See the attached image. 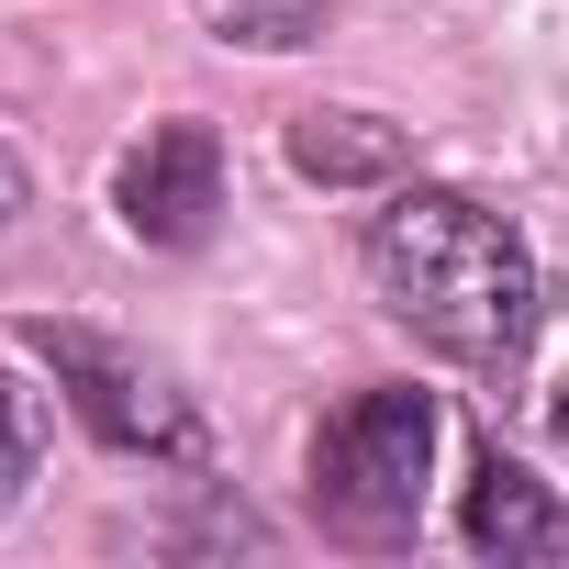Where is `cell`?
Here are the masks:
<instances>
[{
  "mask_svg": "<svg viewBox=\"0 0 569 569\" xmlns=\"http://www.w3.org/2000/svg\"><path fill=\"white\" fill-rule=\"evenodd\" d=\"M12 212H23V157L0 146V234H12Z\"/></svg>",
  "mask_w": 569,
  "mask_h": 569,
  "instance_id": "9c48e42d",
  "label": "cell"
},
{
  "mask_svg": "<svg viewBox=\"0 0 569 569\" xmlns=\"http://www.w3.org/2000/svg\"><path fill=\"white\" fill-rule=\"evenodd\" d=\"M425 480H436V391L413 380H369L325 436H313V513L336 536H413L425 525Z\"/></svg>",
  "mask_w": 569,
  "mask_h": 569,
  "instance_id": "7a4b0ae2",
  "label": "cell"
},
{
  "mask_svg": "<svg viewBox=\"0 0 569 569\" xmlns=\"http://www.w3.org/2000/svg\"><path fill=\"white\" fill-rule=\"evenodd\" d=\"M358 257H369L380 313L413 325V336H425L436 358H458V369H513V358L536 347V325H547V268H536V246H525L491 201H469V190H380Z\"/></svg>",
  "mask_w": 569,
  "mask_h": 569,
  "instance_id": "6da1fadb",
  "label": "cell"
},
{
  "mask_svg": "<svg viewBox=\"0 0 569 569\" xmlns=\"http://www.w3.org/2000/svg\"><path fill=\"white\" fill-rule=\"evenodd\" d=\"M547 436H558V458H569V391H558V402H547Z\"/></svg>",
  "mask_w": 569,
  "mask_h": 569,
  "instance_id": "30bf717a",
  "label": "cell"
},
{
  "mask_svg": "<svg viewBox=\"0 0 569 569\" xmlns=\"http://www.w3.org/2000/svg\"><path fill=\"white\" fill-rule=\"evenodd\" d=\"M291 168L313 190H391L402 179V134L380 112H302L291 123Z\"/></svg>",
  "mask_w": 569,
  "mask_h": 569,
  "instance_id": "8992f818",
  "label": "cell"
},
{
  "mask_svg": "<svg viewBox=\"0 0 569 569\" xmlns=\"http://www.w3.org/2000/svg\"><path fill=\"white\" fill-rule=\"evenodd\" d=\"M458 536L480 547V558H569V502L536 480V469H513L502 447L469 469V502H458Z\"/></svg>",
  "mask_w": 569,
  "mask_h": 569,
  "instance_id": "5b68a950",
  "label": "cell"
},
{
  "mask_svg": "<svg viewBox=\"0 0 569 569\" xmlns=\"http://www.w3.org/2000/svg\"><path fill=\"white\" fill-rule=\"evenodd\" d=\"M34 447H46V425H34V391H12V380H0V513L23 502V480H34Z\"/></svg>",
  "mask_w": 569,
  "mask_h": 569,
  "instance_id": "ba28073f",
  "label": "cell"
},
{
  "mask_svg": "<svg viewBox=\"0 0 569 569\" xmlns=\"http://www.w3.org/2000/svg\"><path fill=\"white\" fill-rule=\"evenodd\" d=\"M112 212H123L134 246L190 257V246L212 234V212H223V146H212V123H157V134L112 168Z\"/></svg>",
  "mask_w": 569,
  "mask_h": 569,
  "instance_id": "277c9868",
  "label": "cell"
},
{
  "mask_svg": "<svg viewBox=\"0 0 569 569\" xmlns=\"http://www.w3.org/2000/svg\"><path fill=\"white\" fill-rule=\"evenodd\" d=\"M201 23L223 34V46H313L325 34V0H201Z\"/></svg>",
  "mask_w": 569,
  "mask_h": 569,
  "instance_id": "52a82bcc",
  "label": "cell"
},
{
  "mask_svg": "<svg viewBox=\"0 0 569 569\" xmlns=\"http://www.w3.org/2000/svg\"><path fill=\"white\" fill-rule=\"evenodd\" d=\"M46 369H57V391H68V413L112 447V458H168V469H201L212 458V436H201V413H190V391L146 358V347H123V336H90V325H34L23 336Z\"/></svg>",
  "mask_w": 569,
  "mask_h": 569,
  "instance_id": "3957f363",
  "label": "cell"
}]
</instances>
